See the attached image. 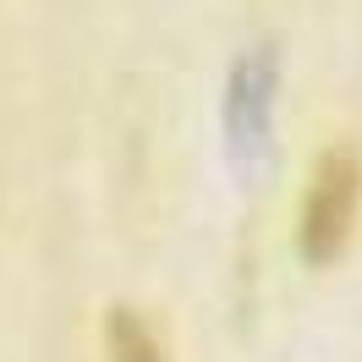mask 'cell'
Returning <instances> with one entry per match:
<instances>
[{"mask_svg": "<svg viewBox=\"0 0 362 362\" xmlns=\"http://www.w3.org/2000/svg\"><path fill=\"white\" fill-rule=\"evenodd\" d=\"M357 214H362V154L351 143H335V148L318 154L308 198H302V226H296L302 258L335 264L351 242V230H357Z\"/></svg>", "mask_w": 362, "mask_h": 362, "instance_id": "1", "label": "cell"}, {"mask_svg": "<svg viewBox=\"0 0 362 362\" xmlns=\"http://www.w3.org/2000/svg\"><path fill=\"white\" fill-rule=\"evenodd\" d=\"M269 110H274V55H252V61L236 66V77H230V105H226L236 148H242V143L258 148V143L269 137Z\"/></svg>", "mask_w": 362, "mask_h": 362, "instance_id": "2", "label": "cell"}, {"mask_svg": "<svg viewBox=\"0 0 362 362\" xmlns=\"http://www.w3.org/2000/svg\"><path fill=\"white\" fill-rule=\"evenodd\" d=\"M105 362H170L165 357V340L127 308L105 313Z\"/></svg>", "mask_w": 362, "mask_h": 362, "instance_id": "3", "label": "cell"}]
</instances>
